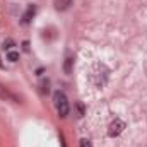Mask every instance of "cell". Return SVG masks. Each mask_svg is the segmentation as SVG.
Here are the masks:
<instances>
[{"mask_svg": "<svg viewBox=\"0 0 147 147\" xmlns=\"http://www.w3.org/2000/svg\"><path fill=\"white\" fill-rule=\"evenodd\" d=\"M53 105H55L57 113H58L60 118H65V116L69 115V111H70L69 99H67V96H65L62 91H57V92L53 94Z\"/></svg>", "mask_w": 147, "mask_h": 147, "instance_id": "cell-1", "label": "cell"}, {"mask_svg": "<svg viewBox=\"0 0 147 147\" xmlns=\"http://www.w3.org/2000/svg\"><path fill=\"white\" fill-rule=\"evenodd\" d=\"M125 127H127V125H125V121L116 118L115 121H111V125L108 127V135H110V137H118V135L125 130Z\"/></svg>", "mask_w": 147, "mask_h": 147, "instance_id": "cell-2", "label": "cell"}, {"mask_svg": "<svg viewBox=\"0 0 147 147\" xmlns=\"http://www.w3.org/2000/svg\"><path fill=\"white\" fill-rule=\"evenodd\" d=\"M34 14H36V7H34V5H29L28 10H26V14L22 16V22H24V24L31 22V19L34 17Z\"/></svg>", "mask_w": 147, "mask_h": 147, "instance_id": "cell-3", "label": "cell"}, {"mask_svg": "<svg viewBox=\"0 0 147 147\" xmlns=\"http://www.w3.org/2000/svg\"><path fill=\"white\" fill-rule=\"evenodd\" d=\"M53 5L57 10H67L72 5V0H53Z\"/></svg>", "mask_w": 147, "mask_h": 147, "instance_id": "cell-4", "label": "cell"}, {"mask_svg": "<svg viewBox=\"0 0 147 147\" xmlns=\"http://www.w3.org/2000/svg\"><path fill=\"white\" fill-rule=\"evenodd\" d=\"M72 67H74V57H67L63 62V70L65 74H72Z\"/></svg>", "mask_w": 147, "mask_h": 147, "instance_id": "cell-5", "label": "cell"}, {"mask_svg": "<svg viewBox=\"0 0 147 147\" xmlns=\"http://www.w3.org/2000/svg\"><path fill=\"white\" fill-rule=\"evenodd\" d=\"M39 91L45 92V94L50 92V82H48V80H41V82H39Z\"/></svg>", "mask_w": 147, "mask_h": 147, "instance_id": "cell-6", "label": "cell"}, {"mask_svg": "<svg viewBox=\"0 0 147 147\" xmlns=\"http://www.w3.org/2000/svg\"><path fill=\"white\" fill-rule=\"evenodd\" d=\"M7 60H10V62H17V60H19V53L14 51V50H10V51L7 53Z\"/></svg>", "mask_w": 147, "mask_h": 147, "instance_id": "cell-7", "label": "cell"}, {"mask_svg": "<svg viewBox=\"0 0 147 147\" xmlns=\"http://www.w3.org/2000/svg\"><path fill=\"white\" fill-rule=\"evenodd\" d=\"M75 108H77V116L80 118V116H84V106L80 105V103H77L75 105Z\"/></svg>", "mask_w": 147, "mask_h": 147, "instance_id": "cell-8", "label": "cell"}, {"mask_svg": "<svg viewBox=\"0 0 147 147\" xmlns=\"http://www.w3.org/2000/svg\"><path fill=\"white\" fill-rule=\"evenodd\" d=\"M12 46H14V41H12V39H5V41H3V48H5V50H9V51H10V48H12Z\"/></svg>", "mask_w": 147, "mask_h": 147, "instance_id": "cell-9", "label": "cell"}, {"mask_svg": "<svg viewBox=\"0 0 147 147\" xmlns=\"http://www.w3.org/2000/svg\"><path fill=\"white\" fill-rule=\"evenodd\" d=\"M79 147H92V144H91L87 139H80V142H79Z\"/></svg>", "mask_w": 147, "mask_h": 147, "instance_id": "cell-10", "label": "cell"}, {"mask_svg": "<svg viewBox=\"0 0 147 147\" xmlns=\"http://www.w3.org/2000/svg\"><path fill=\"white\" fill-rule=\"evenodd\" d=\"M22 46H24V50H26V51L29 50V43H28V41H24V43H22Z\"/></svg>", "mask_w": 147, "mask_h": 147, "instance_id": "cell-11", "label": "cell"}]
</instances>
